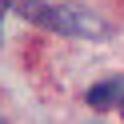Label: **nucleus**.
I'll return each instance as SVG.
<instances>
[{
  "label": "nucleus",
  "instance_id": "1",
  "mask_svg": "<svg viewBox=\"0 0 124 124\" xmlns=\"http://www.w3.org/2000/svg\"><path fill=\"white\" fill-rule=\"evenodd\" d=\"M12 12L36 28H48L60 36H80V40H108L112 28L84 4H68V0H12Z\"/></svg>",
  "mask_w": 124,
  "mask_h": 124
},
{
  "label": "nucleus",
  "instance_id": "2",
  "mask_svg": "<svg viewBox=\"0 0 124 124\" xmlns=\"http://www.w3.org/2000/svg\"><path fill=\"white\" fill-rule=\"evenodd\" d=\"M84 100H88L92 108H112V104H120V100H124V80H100V84H92V88L84 92Z\"/></svg>",
  "mask_w": 124,
  "mask_h": 124
},
{
  "label": "nucleus",
  "instance_id": "3",
  "mask_svg": "<svg viewBox=\"0 0 124 124\" xmlns=\"http://www.w3.org/2000/svg\"><path fill=\"white\" fill-rule=\"evenodd\" d=\"M12 12V0H0V24H4V16Z\"/></svg>",
  "mask_w": 124,
  "mask_h": 124
},
{
  "label": "nucleus",
  "instance_id": "4",
  "mask_svg": "<svg viewBox=\"0 0 124 124\" xmlns=\"http://www.w3.org/2000/svg\"><path fill=\"white\" fill-rule=\"evenodd\" d=\"M120 116H124V100H120Z\"/></svg>",
  "mask_w": 124,
  "mask_h": 124
},
{
  "label": "nucleus",
  "instance_id": "5",
  "mask_svg": "<svg viewBox=\"0 0 124 124\" xmlns=\"http://www.w3.org/2000/svg\"><path fill=\"white\" fill-rule=\"evenodd\" d=\"M92 124H100V120H92Z\"/></svg>",
  "mask_w": 124,
  "mask_h": 124
}]
</instances>
